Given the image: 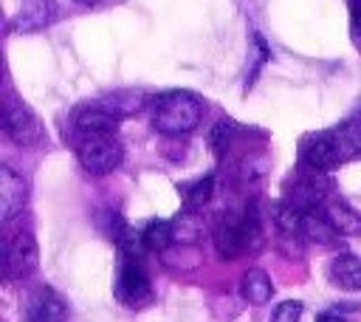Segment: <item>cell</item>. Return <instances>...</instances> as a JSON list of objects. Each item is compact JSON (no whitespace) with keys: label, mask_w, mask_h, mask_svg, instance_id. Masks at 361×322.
<instances>
[{"label":"cell","mask_w":361,"mask_h":322,"mask_svg":"<svg viewBox=\"0 0 361 322\" xmlns=\"http://www.w3.org/2000/svg\"><path fill=\"white\" fill-rule=\"evenodd\" d=\"M203 102L189 90H166L152 99V127L164 136H186L200 124Z\"/></svg>","instance_id":"cell-1"},{"label":"cell","mask_w":361,"mask_h":322,"mask_svg":"<svg viewBox=\"0 0 361 322\" xmlns=\"http://www.w3.org/2000/svg\"><path fill=\"white\" fill-rule=\"evenodd\" d=\"M0 130L20 147H34L42 138V124L37 113L20 99H8L0 105Z\"/></svg>","instance_id":"cell-2"},{"label":"cell","mask_w":361,"mask_h":322,"mask_svg":"<svg viewBox=\"0 0 361 322\" xmlns=\"http://www.w3.org/2000/svg\"><path fill=\"white\" fill-rule=\"evenodd\" d=\"M121 158H124V150L113 136H96V138H85L79 144V164L90 175L113 172L121 164Z\"/></svg>","instance_id":"cell-3"},{"label":"cell","mask_w":361,"mask_h":322,"mask_svg":"<svg viewBox=\"0 0 361 322\" xmlns=\"http://www.w3.org/2000/svg\"><path fill=\"white\" fill-rule=\"evenodd\" d=\"M116 297L124 305H141L149 297V277L144 271V266L127 254L118 266V277H116Z\"/></svg>","instance_id":"cell-4"},{"label":"cell","mask_w":361,"mask_h":322,"mask_svg":"<svg viewBox=\"0 0 361 322\" xmlns=\"http://www.w3.org/2000/svg\"><path fill=\"white\" fill-rule=\"evenodd\" d=\"M28 203V184L25 178L8 167V164H0V223H8L14 220Z\"/></svg>","instance_id":"cell-5"},{"label":"cell","mask_w":361,"mask_h":322,"mask_svg":"<svg viewBox=\"0 0 361 322\" xmlns=\"http://www.w3.org/2000/svg\"><path fill=\"white\" fill-rule=\"evenodd\" d=\"M25 319L28 322H65L68 319V302L59 291L54 288H39L31 294L25 305Z\"/></svg>","instance_id":"cell-6"},{"label":"cell","mask_w":361,"mask_h":322,"mask_svg":"<svg viewBox=\"0 0 361 322\" xmlns=\"http://www.w3.org/2000/svg\"><path fill=\"white\" fill-rule=\"evenodd\" d=\"M302 161H305V167L313 169V172H333V169L341 164V158H338V153H336V147H333L330 133L310 136V138L302 144Z\"/></svg>","instance_id":"cell-7"},{"label":"cell","mask_w":361,"mask_h":322,"mask_svg":"<svg viewBox=\"0 0 361 322\" xmlns=\"http://www.w3.org/2000/svg\"><path fill=\"white\" fill-rule=\"evenodd\" d=\"M54 17H56V3L54 0H23L14 20H11V28L20 31V34L39 31V28L51 25Z\"/></svg>","instance_id":"cell-8"},{"label":"cell","mask_w":361,"mask_h":322,"mask_svg":"<svg viewBox=\"0 0 361 322\" xmlns=\"http://www.w3.org/2000/svg\"><path fill=\"white\" fill-rule=\"evenodd\" d=\"M324 192H327V181L322 178V172H313L307 169L305 175H299L293 181V189H290V201L299 212H313L322 201H324Z\"/></svg>","instance_id":"cell-9"},{"label":"cell","mask_w":361,"mask_h":322,"mask_svg":"<svg viewBox=\"0 0 361 322\" xmlns=\"http://www.w3.org/2000/svg\"><path fill=\"white\" fill-rule=\"evenodd\" d=\"M39 263V249L31 232H20L8 246V277H28Z\"/></svg>","instance_id":"cell-10"},{"label":"cell","mask_w":361,"mask_h":322,"mask_svg":"<svg viewBox=\"0 0 361 322\" xmlns=\"http://www.w3.org/2000/svg\"><path fill=\"white\" fill-rule=\"evenodd\" d=\"M73 127L85 136V138H96V136H113L118 130V119H113L107 110H102L99 105L93 107H82L73 116Z\"/></svg>","instance_id":"cell-11"},{"label":"cell","mask_w":361,"mask_h":322,"mask_svg":"<svg viewBox=\"0 0 361 322\" xmlns=\"http://www.w3.org/2000/svg\"><path fill=\"white\" fill-rule=\"evenodd\" d=\"M327 277L333 285H338L344 291H361V257L336 254L327 266Z\"/></svg>","instance_id":"cell-12"},{"label":"cell","mask_w":361,"mask_h":322,"mask_svg":"<svg viewBox=\"0 0 361 322\" xmlns=\"http://www.w3.org/2000/svg\"><path fill=\"white\" fill-rule=\"evenodd\" d=\"M324 220L338 232V234H361V212H355L347 201H327L322 209Z\"/></svg>","instance_id":"cell-13"},{"label":"cell","mask_w":361,"mask_h":322,"mask_svg":"<svg viewBox=\"0 0 361 322\" xmlns=\"http://www.w3.org/2000/svg\"><path fill=\"white\" fill-rule=\"evenodd\" d=\"M333 147L341 161H353L361 155V119H347L336 130H330Z\"/></svg>","instance_id":"cell-14"},{"label":"cell","mask_w":361,"mask_h":322,"mask_svg":"<svg viewBox=\"0 0 361 322\" xmlns=\"http://www.w3.org/2000/svg\"><path fill=\"white\" fill-rule=\"evenodd\" d=\"M144 99H147L144 90H133V88H127V90H113V93L102 96V99H99V107L107 110L113 119H124V116L138 113V110L144 107Z\"/></svg>","instance_id":"cell-15"},{"label":"cell","mask_w":361,"mask_h":322,"mask_svg":"<svg viewBox=\"0 0 361 322\" xmlns=\"http://www.w3.org/2000/svg\"><path fill=\"white\" fill-rule=\"evenodd\" d=\"M212 243H214V251L223 257V260H234L237 254L245 251V240H243V229H240V220L231 223H217L214 232H212Z\"/></svg>","instance_id":"cell-16"},{"label":"cell","mask_w":361,"mask_h":322,"mask_svg":"<svg viewBox=\"0 0 361 322\" xmlns=\"http://www.w3.org/2000/svg\"><path fill=\"white\" fill-rule=\"evenodd\" d=\"M240 294L251 302V305H265L271 297H274V285H271V277L262 271V268H248L240 280Z\"/></svg>","instance_id":"cell-17"},{"label":"cell","mask_w":361,"mask_h":322,"mask_svg":"<svg viewBox=\"0 0 361 322\" xmlns=\"http://www.w3.org/2000/svg\"><path fill=\"white\" fill-rule=\"evenodd\" d=\"M271 217H274V226L279 229V234H282V237H299V234H302L305 212H299L293 203H288V201L274 203Z\"/></svg>","instance_id":"cell-18"},{"label":"cell","mask_w":361,"mask_h":322,"mask_svg":"<svg viewBox=\"0 0 361 322\" xmlns=\"http://www.w3.org/2000/svg\"><path fill=\"white\" fill-rule=\"evenodd\" d=\"M302 234L305 237H310L313 243H319V246H333L336 240H338V232L324 220V215L322 212H305V220H302Z\"/></svg>","instance_id":"cell-19"},{"label":"cell","mask_w":361,"mask_h":322,"mask_svg":"<svg viewBox=\"0 0 361 322\" xmlns=\"http://www.w3.org/2000/svg\"><path fill=\"white\" fill-rule=\"evenodd\" d=\"M172 223V243H180V246H192V243H197L200 240V234H203V223H200V217L195 215V212H180L175 220H169Z\"/></svg>","instance_id":"cell-20"},{"label":"cell","mask_w":361,"mask_h":322,"mask_svg":"<svg viewBox=\"0 0 361 322\" xmlns=\"http://www.w3.org/2000/svg\"><path fill=\"white\" fill-rule=\"evenodd\" d=\"M141 246L149 251H166L172 246V223L169 220H149L141 229Z\"/></svg>","instance_id":"cell-21"},{"label":"cell","mask_w":361,"mask_h":322,"mask_svg":"<svg viewBox=\"0 0 361 322\" xmlns=\"http://www.w3.org/2000/svg\"><path fill=\"white\" fill-rule=\"evenodd\" d=\"M212 192H214V178H212V175H203V178H197L195 184H189V186L183 189V206H186V212L203 209V206L209 203Z\"/></svg>","instance_id":"cell-22"},{"label":"cell","mask_w":361,"mask_h":322,"mask_svg":"<svg viewBox=\"0 0 361 322\" xmlns=\"http://www.w3.org/2000/svg\"><path fill=\"white\" fill-rule=\"evenodd\" d=\"M271 167V158L265 153H248L243 161H240V175L243 181H259Z\"/></svg>","instance_id":"cell-23"},{"label":"cell","mask_w":361,"mask_h":322,"mask_svg":"<svg viewBox=\"0 0 361 322\" xmlns=\"http://www.w3.org/2000/svg\"><path fill=\"white\" fill-rule=\"evenodd\" d=\"M231 136H234V121L220 119V121L212 127V133H209V144H212V150H214L217 155H223V153L228 150V144H231Z\"/></svg>","instance_id":"cell-24"},{"label":"cell","mask_w":361,"mask_h":322,"mask_svg":"<svg viewBox=\"0 0 361 322\" xmlns=\"http://www.w3.org/2000/svg\"><path fill=\"white\" fill-rule=\"evenodd\" d=\"M302 311H305V305L299 299H285V302H279L274 308L271 322H299L302 319Z\"/></svg>","instance_id":"cell-25"},{"label":"cell","mask_w":361,"mask_h":322,"mask_svg":"<svg viewBox=\"0 0 361 322\" xmlns=\"http://www.w3.org/2000/svg\"><path fill=\"white\" fill-rule=\"evenodd\" d=\"M8 240L6 237H0V280L3 277H8Z\"/></svg>","instance_id":"cell-26"},{"label":"cell","mask_w":361,"mask_h":322,"mask_svg":"<svg viewBox=\"0 0 361 322\" xmlns=\"http://www.w3.org/2000/svg\"><path fill=\"white\" fill-rule=\"evenodd\" d=\"M316 322H347V319H344V314L338 308H333V311H322L316 316Z\"/></svg>","instance_id":"cell-27"},{"label":"cell","mask_w":361,"mask_h":322,"mask_svg":"<svg viewBox=\"0 0 361 322\" xmlns=\"http://www.w3.org/2000/svg\"><path fill=\"white\" fill-rule=\"evenodd\" d=\"M350 11H353V28L361 37V0H350Z\"/></svg>","instance_id":"cell-28"},{"label":"cell","mask_w":361,"mask_h":322,"mask_svg":"<svg viewBox=\"0 0 361 322\" xmlns=\"http://www.w3.org/2000/svg\"><path fill=\"white\" fill-rule=\"evenodd\" d=\"M3 73H6V62H3V51H0V82H3Z\"/></svg>","instance_id":"cell-29"},{"label":"cell","mask_w":361,"mask_h":322,"mask_svg":"<svg viewBox=\"0 0 361 322\" xmlns=\"http://www.w3.org/2000/svg\"><path fill=\"white\" fill-rule=\"evenodd\" d=\"M76 3H79V6H96L99 0H76Z\"/></svg>","instance_id":"cell-30"}]
</instances>
